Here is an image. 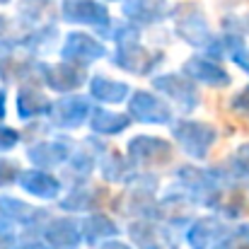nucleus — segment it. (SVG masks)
<instances>
[{
	"label": "nucleus",
	"instance_id": "nucleus-10",
	"mask_svg": "<svg viewBox=\"0 0 249 249\" xmlns=\"http://www.w3.org/2000/svg\"><path fill=\"white\" fill-rule=\"evenodd\" d=\"M73 155V145L68 141H44L29 148L27 158L32 160V165H36L39 169H51L58 167L61 162H68Z\"/></svg>",
	"mask_w": 249,
	"mask_h": 249
},
{
	"label": "nucleus",
	"instance_id": "nucleus-28",
	"mask_svg": "<svg viewBox=\"0 0 249 249\" xmlns=\"http://www.w3.org/2000/svg\"><path fill=\"white\" fill-rule=\"evenodd\" d=\"M232 61H235L245 73H249V51H245V49H242V51H237V53L232 56Z\"/></svg>",
	"mask_w": 249,
	"mask_h": 249
},
{
	"label": "nucleus",
	"instance_id": "nucleus-17",
	"mask_svg": "<svg viewBox=\"0 0 249 249\" xmlns=\"http://www.w3.org/2000/svg\"><path fill=\"white\" fill-rule=\"evenodd\" d=\"M131 114L124 111H109V109H94L89 116V128L97 136H116L124 133L131 126Z\"/></svg>",
	"mask_w": 249,
	"mask_h": 249
},
{
	"label": "nucleus",
	"instance_id": "nucleus-9",
	"mask_svg": "<svg viewBox=\"0 0 249 249\" xmlns=\"http://www.w3.org/2000/svg\"><path fill=\"white\" fill-rule=\"evenodd\" d=\"M181 73L186 78H191L194 83H203L208 87H228L230 85V75L225 73V68L218 66L215 61H211V58H203V56L189 58L181 66Z\"/></svg>",
	"mask_w": 249,
	"mask_h": 249
},
{
	"label": "nucleus",
	"instance_id": "nucleus-11",
	"mask_svg": "<svg viewBox=\"0 0 249 249\" xmlns=\"http://www.w3.org/2000/svg\"><path fill=\"white\" fill-rule=\"evenodd\" d=\"M44 240L53 249H78L83 242L80 223H75L71 218L49 220V225L44 228Z\"/></svg>",
	"mask_w": 249,
	"mask_h": 249
},
{
	"label": "nucleus",
	"instance_id": "nucleus-3",
	"mask_svg": "<svg viewBox=\"0 0 249 249\" xmlns=\"http://www.w3.org/2000/svg\"><path fill=\"white\" fill-rule=\"evenodd\" d=\"M153 87L158 92H162L167 99H172L177 104V109L181 111H194L198 104V89L191 78H186L184 73H165L158 75L153 80Z\"/></svg>",
	"mask_w": 249,
	"mask_h": 249
},
{
	"label": "nucleus",
	"instance_id": "nucleus-18",
	"mask_svg": "<svg viewBox=\"0 0 249 249\" xmlns=\"http://www.w3.org/2000/svg\"><path fill=\"white\" fill-rule=\"evenodd\" d=\"M89 94L102 102V104H119L124 99H128L131 94V87L126 83H119V80H111L107 75H94L89 80Z\"/></svg>",
	"mask_w": 249,
	"mask_h": 249
},
{
	"label": "nucleus",
	"instance_id": "nucleus-23",
	"mask_svg": "<svg viewBox=\"0 0 249 249\" xmlns=\"http://www.w3.org/2000/svg\"><path fill=\"white\" fill-rule=\"evenodd\" d=\"M22 174V169L12 160H0V186H10L12 181H17Z\"/></svg>",
	"mask_w": 249,
	"mask_h": 249
},
{
	"label": "nucleus",
	"instance_id": "nucleus-19",
	"mask_svg": "<svg viewBox=\"0 0 249 249\" xmlns=\"http://www.w3.org/2000/svg\"><path fill=\"white\" fill-rule=\"evenodd\" d=\"M99 169H102V177L111 184H119V181H128L133 177V169L128 158L119 155V150H104L102 153V160H99Z\"/></svg>",
	"mask_w": 249,
	"mask_h": 249
},
{
	"label": "nucleus",
	"instance_id": "nucleus-1",
	"mask_svg": "<svg viewBox=\"0 0 249 249\" xmlns=\"http://www.w3.org/2000/svg\"><path fill=\"white\" fill-rule=\"evenodd\" d=\"M172 138L186 155H191L194 160H203L211 153L213 143L218 141V131L211 124L181 119L172 126Z\"/></svg>",
	"mask_w": 249,
	"mask_h": 249
},
{
	"label": "nucleus",
	"instance_id": "nucleus-21",
	"mask_svg": "<svg viewBox=\"0 0 249 249\" xmlns=\"http://www.w3.org/2000/svg\"><path fill=\"white\" fill-rule=\"evenodd\" d=\"M66 19L99 27L107 22V10L97 2H89V0H68L66 2Z\"/></svg>",
	"mask_w": 249,
	"mask_h": 249
},
{
	"label": "nucleus",
	"instance_id": "nucleus-25",
	"mask_svg": "<svg viewBox=\"0 0 249 249\" xmlns=\"http://www.w3.org/2000/svg\"><path fill=\"white\" fill-rule=\"evenodd\" d=\"M17 143H19V133L10 126H0V153L12 150Z\"/></svg>",
	"mask_w": 249,
	"mask_h": 249
},
{
	"label": "nucleus",
	"instance_id": "nucleus-13",
	"mask_svg": "<svg viewBox=\"0 0 249 249\" xmlns=\"http://www.w3.org/2000/svg\"><path fill=\"white\" fill-rule=\"evenodd\" d=\"M17 184H19L27 194H32V196H36V198H44V201L56 198L58 191H61V181H58L51 172L39 169V167H36V169H24V172L19 174Z\"/></svg>",
	"mask_w": 249,
	"mask_h": 249
},
{
	"label": "nucleus",
	"instance_id": "nucleus-2",
	"mask_svg": "<svg viewBox=\"0 0 249 249\" xmlns=\"http://www.w3.org/2000/svg\"><path fill=\"white\" fill-rule=\"evenodd\" d=\"M174 150L172 145L155 138V136H136L128 141V160L136 169H148V167H160L167 165L172 160Z\"/></svg>",
	"mask_w": 249,
	"mask_h": 249
},
{
	"label": "nucleus",
	"instance_id": "nucleus-6",
	"mask_svg": "<svg viewBox=\"0 0 249 249\" xmlns=\"http://www.w3.org/2000/svg\"><path fill=\"white\" fill-rule=\"evenodd\" d=\"M104 53H107V49H104L102 41H97V39L89 36V34H80V32H73V34L66 39L63 49H61V56H63L68 63L80 66V68L92 66V63L99 61Z\"/></svg>",
	"mask_w": 249,
	"mask_h": 249
},
{
	"label": "nucleus",
	"instance_id": "nucleus-20",
	"mask_svg": "<svg viewBox=\"0 0 249 249\" xmlns=\"http://www.w3.org/2000/svg\"><path fill=\"white\" fill-rule=\"evenodd\" d=\"M80 230H83V240L87 245H97V242H104V240L114 237L119 232V225L111 218L102 215V213H92L80 223Z\"/></svg>",
	"mask_w": 249,
	"mask_h": 249
},
{
	"label": "nucleus",
	"instance_id": "nucleus-5",
	"mask_svg": "<svg viewBox=\"0 0 249 249\" xmlns=\"http://www.w3.org/2000/svg\"><path fill=\"white\" fill-rule=\"evenodd\" d=\"M92 104L87 97H80V94H68L63 99H58L49 116H51V124L58 126V128H80L85 121H89L92 116Z\"/></svg>",
	"mask_w": 249,
	"mask_h": 249
},
{
	"label": "nucleus",
	"instance_id": "nucleus-29",
	"mask_svg": "<svg viewBox=\"0 0 249 249\" xmlns=\"http://www.w3.org/2000/svg\"><path fill=\"white\" fill-rule=\"evenodd\" d=\"M99 249H131L126 242H102Z\"/></svg>",
	"mask_w": 249,
	"mask_h": 249
},
{
	"label": "nucleus",
	"instance_id": "nucleus-7",
	"mask_svg": "<svg viewBox=\"0 0 249 249\" xmlns=\"http://www.w3.org/2000/svg\"><path fill=\"white\" fill-rule=\"evenodd\" d=\"M114 63H116L121 71H126V73L148 75V73H153V71L162 63V56L141 49L136 41H124V44H119V51H116V56H114Z\"/></svg>",
	"mask_w": 249,
	"mask_h": 249
},
{
	"label": "nucleus",
	"instance_id": "nucleus-26",
	"mask_svg": "<svg viewBox=\"0 0 249 249\" xmlns=\"http://www.w3.org/2000/svg\"><path fill=\"white\" fill-rule=\"evenodd\" d=\"M230 107H232L235 111H240V114L249 116V85L245 87V89H240V92H237V94L232 97Z\"/></svg>",
	"mask_w": 249,
	"mask_h": 249
},
{
	"label": "nucleus",
	"instance_id": "nucleus-16",
	"mask_svg": "<svg viewBox=\"0 0 249 249\" xmlns=\"http://www.w3.org/2000/svg\"><path fill=\"white\" fill-rule=\"evenodd\" d=\"M51 107H53L51 99H49L41 89H36V87L24 85V87L17 92V116L24 119V121H29V119H34V116L49 114Z\"/></svg>",
	"mask_w": 249,
	"mask_h": 249
},
{
	"label": "nucleus",
	"instance_id": "nucleus-4",
	"mask_svg": "<svg viewBox=\"0 0 249 249\" xmlns=\"http://www.w3.org/2000/svg\"><path fill=\"white\" fill-rule=\"evenodd\" d=\"M128 114L131 119L141 121V124H153V126H160V124H169L172 121V109L165 99H160L158 94L153 92H145V89H138L131 94L128 99Z\"/></svg>",
	"mask_w": 249,
	"mask_h": 249
},
{
	"label": "nucleus",
	"instance_id": "nucleus-8",
	"mask_svg": "<svg viewBox=\"0 0 249 249\" xmlns=\"http://www.w3.org/2000/svg\"><path fill=\"white\" fill-rule=\"evenodd\" d=\"M39 73H41V80L46 83L49 89L63 92V94L80 89V85L87 80L83 68L73 66L68 61L66 63H44V66H39Z\"/></svg>",
	"mask_w": 249,
	"mask_h": 249
},
{
	"label": "nucleus",
	"instance_id": "nucleus-15",
	"mask_svg": "<svg viewBox=\"0 0 249 249\" xmlns=\"http://www.w3.org/2000/svg\"><path fill=\"white\" fill-rule=\"evenodd\" d=\"M0 215L7 218L10 223L24 225V228L46 220V213L44 211H39L32 203H24L19 198H12V196H0Z\"/></svg>",
	"mask_w": 249,
	"mask_h": 249
},
{
	"label": "nucleus",
	"instance_id": "nucleus-32",
	"mask_svg": "<svg viewBox=\"0 0 249 249\" xmlns=\"http://www.w3.org/2000/svg\"><path fill=\"white\" fill-rule=\"evenodd\" d=\"M245 249H249V247H245Z\"/></svg>",
	"mask_w": 249,
	"mask_h": 249
},
{
	"label": "nucleus",
	"instance_id": "nucleus-30",
	"mask_svg": "<svg viewBox=\"0 0 249 249\" xmlns=\"http://www.w3.org/2000/svg\"><path fill=\"white\" fill-rule=\"evenodd\" d=\"M19 249H53L49 242H27V245H22Z\"/></svg>",
	"mask_w": 249,
	"mask_h": 249
},
{
	"label": "nucleus",
	"instance_id": "nucleus-12",
	"mask_svg": "<svg viewBox=\"0 0 249 249\" xmlns=\"http://www.w3.org/2000/svg\"><path fill=\"white\" fill-rule=\"evenodd\" d=\"M228 235V228L218 220V218H198L189 232H186V240H189V247L191 249H215V245Z\"/></svg>",
	"mask_w": 249,
	"mask_h": 249
},
{
	"label": "nucleus",
	"instance_id": "nucleus-22",
	"mask_svg": "<svg viewBox=\"0 0 249 249\" xmlns=\"http://www.w3.org/2000/svg\"><path fill=\"white\" fill-rule=\"evenodd\" d=\"M99 201H102V191L97 186H75L61 201V208L71 213H87V211H94Z\"/></svg>",
	"mask_w": 249,
	"mask_h": 249
},
{
	"label": "nucleus",
	"instance_id": "nucleus-14",
	"mask_svg": "<svg viewBox=\"0 0 249 249\" xmlns=\"http://www.w3.org/2000/svg\"><path fill=\"white\" fill-rule=\"evenodd\" d=\"M128 235H131V240L136 242L138 249H165L172 245L169 230L165 225H158V223H150V220L133 223L128 228Z\"/></svg>",
	"mask_w": 249,
	"mask_h": 249
},
{
	"label": "nucleus",
	"instance_id": "nucleus-27",
	"mask_svg": "<svg viewBox=\"0 0 249 249\" xmlns=\"http://www.w3.org/2000/svg\"><path fill=\"white\" fill-rule=\"evenodd\" d=\"M232 162H235V167H237L242 174L249 177V143H245V145L235 153V160H232Z\"/></svg>",
	"mask_w": 249,
	"mask_h": 249
},
{
	"label": "nucleus",
	"instance_id": "nucleus-24",
	"mask_svg": "<svg viewBox=\"0 0 249 249\" xmlns=\"http://www.w3.org/2000/svg\"><path fill=\"white\" fill-rule=\"evenodd\" d=\"M12 225L15 223H10L7 218L0 215V249H12L17 245V232Z\"/></svg>",
	"mask_w": 249,
	"mask_h": 249
},
{
	"label": "nucleus",
	"instance_id": "nucleus-31",
	"mask_svg": "<svg viewBox=\"0 0 249 249\" xmlns=\"http://www.w3.org/2000/svg\"><path fill=\"white\" fill-rule=\"evenodd\" d=\"M5 116V92L0 89V119Z\"/></svg>",
	"mask_w": 249,
	"mask_h": 249
}]
</instances>
